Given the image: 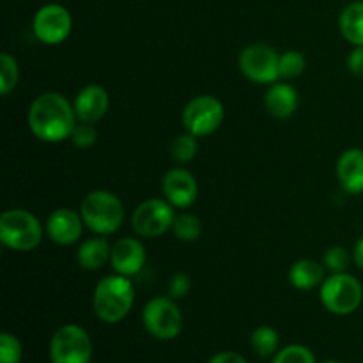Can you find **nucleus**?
<instances>
[{
    "mask_svg": "<svg viewBox=\"0 0 363 363\" xmlns=\"http://www.w3.org/2000/svg\"><path fill=\"white\" fill-rule=\"evenodd\" d=\"M77 126L74 106L59 92L38 96L28 110V128L35 138L57 144L71 137Z\"/></svg>",
    "mask_w": 363,
    "mask_h": 363,
    "instance_id": "obj_1",
    "label": "nucleus"
},
{
    "mask_svg": "<svg viewBox=\"0 0 363 363\" xmlns=\"http://www.w3.org/2000/svg\"><path fill=\"white\" fill-rule=\"evenodd\" d=\"M135 301L133 284L124 275H110L99 280L92 296V308L98 319L106 325L121 323L128 314Z\"/></svg>",
    "mask_w": 363,
    "mask_h": 363,
    "instance_id": "obj_2",
    "label": "nucleus"
},
{
    "mask_svg": "<svg viewBox=\"0 0 363 363\" xmlns=\"http://www.w3.org/2000/svg\"><path fill=\"white\" fill-rule=\"evenodd\" d=\"M80 215L87 229L98 236H108L123 223L124 208L112 191L94 190L82 201Z\"/></svg>",
    "mask_w": 363,
    "mask_h": 363,
    "instance_id": "obj_3",
    "label": "nucleus"
},
{
    "mask_svg": "<svg viewBox=\"0 0 363 363\" xmlns=\"http://www.w3.org/2000/svg\"><path fill=\"white\" fill-rule=\"evenodd\" d=\"M43 240V227L25 209H7L0 216V241L14 252H30Z\"/></svg>",
    "mask_w": 363,
    "mask_h": 363,
    "instance_id": "obj_4",
    "label": "nucleus"
},
{
    "mask_svg": "<svg viewBox=\"0 0 363 363\" xmlns=\"http://www.w3.org/2000/svg\"><path fill=\"white\" fill-rule=\"evenodd\" d=\"M323 307L335 315L353 314L362 305L363 287L362 284L347 273H332L325 282L321 284Z\"/></svg>",
    "mask_w": 363,
    "mask_h": 363,
    "instance_id": "obj_5",
    "label": "nucleus"
},
{
    "mask_svg": "<svg viewBox=\"0 0 363 363\" xmlns=\"http://www.w3.org/2000/svg\"><path fill=\"white\" fill-rule=\"evenodd\" d=\"M92 342L89 333L78 325H64L50 340L52 363H91Z\"/></svg>",
    "mask_w": 363,
    "mask_h": 363,
    "instance_id": "obj_6",
    "label": "nucleus"
},
{
    "mask_svg": "<svg viewBox=\"0 0 363 363\" xmlns=\"http://www.w3.org/2000/svg\"><path fill=\"white\" fill-rule=\"evenodd\" d=\"M142 321L149 335L160 340H172L183 330V314L172 298L158 296L147 301Z\"/></svg>",
    "mask_w": 363,
    "mask_h": 363,
    "instance_id": "obj_7",
    "label": "nucleus"
},
{
    "mask_svg": "<svg viewBox=\"0 0 363 363\" xmlns=\"http://www.w3.org/2000/svg\"><path fill=\"white\" fill-rule=\"evenodd\" d=\"M223 117H225V108L222 101L215 96L204 94L188 101L181 119H183L184 130L199 138L218 130L223 123Z\"/></svg>",
    "mask_w": 363,
    "mask_h": 363,
    "instance_id": "obj_8",
    "label": "nucleus"
},
{
    "mask_svg": "<svg viewBox=\"0 0 363 363\" xmlns=\"http://www.w3.org/2000/svg\"><path fill=\"white\" fill-rule=\"evenodd\" d=\"M174 206L163 199H149L137 206L131 216V223L138 236L142 238H158L163 236L169 229H172L174 220Z\"/></svg>",
    "mask_w": 363,
    "mask_h": 363,
    "instance_id": "obj_9",
    "label": "nucleus"
},
{
    "mask_svg": "<svg viewBox=\"0 0 363 363\" xmlns=\"http://www.w3.org/2000/svg\"><path fill=\"white\" fill-rule=\"evenodd\" d=\"M240 69L248 80L257 84H273L280 78V55L268 45H250L240 53Z\"/></svg>",
    "mask_w": 363,
    "mask_h": 363,
    "instance_id": "obj_10",
    "label": "nucleus"
},
{
    "mask_svg": "<svg viewBox=\"0 0 363 363\" xmlns=\"http://www.w3.org/2000/svg\"><path fill=\"white\" fill-rule=\"evenodd\" d=\"M32 28L39 41L55 46L69 38L71 28H73V18H71L69 11L60 4H46L35 13Z\"/></svg>",
    "mask_w": 363,
    "mask_h": 363,
    "instance_id": "obj_11",
    "label": "nucleus"
},
{
    "mask_svg": "<svg viewBox=\"0 0 363 363\" xmlns=\"http://www.w3.org/2000/svg\"><path fill=\"white\" fill-rule=\"evenodd\" d=\"M84 218L80 213H74L67 208L55 209L52 215L46 220V233L48 238L57 245H67L77 243L84 233Z\"/></svg>",
    "mask_w": 363,
    "mask_h": 363,
    "instance_id": "obj_12",
    "label": "nucleus"
},
{
    "mask_svg": "<svg viewBox=\"0 0 363 363\" xmlns=\"http://www.w3.org/2000/svg\"><path fill=\"white\" fill-rule=\"evenodd\" d=\"M163 195L174 208H190L199 195L195 177L184 169H172L163 177Z\"/></svg>",
    "mask_w": 363,
    "mask_h": 363,
    "instance_id": "obj_13",
    "label": "nucleus"
},
{
    "mask_svg": "<svg viewBox=\"0 0 363 363\" xmlns=\"http://www.w3.org/2000/svg\"><path fill=\"white\" fill-rule=\"evenodd\" d=\"M110 264L119 275L133 277L142 272L145 264V248L135 238H121L110 252Z\"/></svg>",
    "mask_w": 363,
    "mask_h": 363,
    "instance_id": "obj_14",
    "label": "nucleus"
},
{
    "mask_svg": "<svg viewBox=\"0 0 363 363\" xmlns=\"http://www.w3.org/2000/svg\"><path fill=\"white\" fill-rule=\"evenodd\" d=\"M110 105L108 94L99 85H87L74 98V113L80 123H98Z\"/></svg>",
    "mask_w": 363,
    "mask_h": 363,
    "instance_id": "obj_15",
    "label": "nucleus"
},
{
    "mask_svg": "<svg viewBox=\"0 0 363 363\" xmlns=\"http://www.w3.org/2000/svg\"><path fill=\"white\" fill-rule=\"evenodd\" d=\"M337 179L344 191L358 195L363 191V151L362 149H347L340 155L337 162Z\"/></svg>",
    "mask_w": 363,
    "mask_h": 363,
    "instance_id": "obj_16",
    "label": "nucleus"
},
{
    "mask_svg": "<svg viewBox=\"0 0 363 363\" xmlns=\"http://www.w3.org/2000/svg\"><path fill=\"white\" fill-rule=\"evenodd\" d=\"M264 106L275 119H287L296 112V89L289 84H273L264 96Z\"/></svg>",
    "mask_w": 363,
    "mask_h": 363,
    "instance_id": "obj_17",
    "label": "nucleus"
},
{
    "mask_svg": "<svg viewBox=\"0 0 363 363\" xmlns=\"http://www.w3.org/2000/svg\"><path fill=\"white\" fill-rule=\"evenodd\" d=\"M326 266L312 259H301L296 261L289 269V280L293 287L300 291L314 289L325 282Z\"/></svg>",
    "mask_w": 363,
    "mask_h": 363,
    "instance_id": "obj_18",
    "label": "nucleus"
},
{
    "mask_svg": "<svg viewBox=\"0 0 363 363\" xmlns=\"http://www.w3.org/2000/svg\"><path fill=\"white\" fill-rule=\"evenodd\" d=\"M110 252H112V247L105 238H91L78 248V264L89 272H98L110 261Z\"/></svg>",
    "mask_w": 363,
    "mask_h": 363,
    "instance_id": "obj_19",
    "label": "nucleus"
},
{
    "mask_svg": "<svg viewBox=\"0 0 363 363\" xmlns=\"http://www.w3.org/2000/svg\"><path fill=\"white\" fill-rule=\"evenodd\" d=\"M339 27L346 41L354 46H363V0L351 2L344 7Z\"/></svg>",
    "mask_w": 363,
    "mask_h": 363,
    "instance_id": "obj_20",
    "label": "nucleus"
},
{
    "mask_svg": "<svg viewBox=\"0 0 363 363\" xmlns=\"http://www.w3.org/2000/svg\"><path fill=\"white\" fill-rule=\"evenodd\" d=\"M252 350L259 354L261 358H269L273 354L279 353L280 337L275 328L272 326H259L252 332L250 335Z\"/></svg>",
    "mask_w": 363,
    "mask_h": 363,
    "instance_id": "obj_21",
    "label": "nucleus"
},
{
    "mask_svg": "<svg viewBox=\"0 0 363 363\" xmlns=\"http://www.w3.org/2000/svg\"><path fill=\"white\" fill-rule=\"evenodd\" d=\"M174 234H176L177 240L181 241H195L199 240L202 233V223L199 220V216L190 215V213H184V215L176 216L174 220V225H172Z\"/></svg>",
    "mask_w": 363,
    "mask_h": 363,
    "instance_id": "obj_22",
    "label": "nucleus"
},
{
    "mask_svg": "<svg viewBox=\"0 0 363 363\" xmlns=\"http://www.w3.org/2000/svg\"><path fill=\"white\" fill-rule=\"evenodd\" d=\"M199 151V142L197 137L191 133H183L179 137L174 138V142L170 144V155L176 160L177 163H188L195 158Z\"/></svg>",
    "mask_w": 363,
    "mask_h": 363,
    "instance_id": "obj_23",
    "label": "nucleus"
},
{
    "mask_svg": "<svg viewBox=\"0 0 363 363\" xmlns=\"http://www.w3.org/2000/svg\"><path fill=\"white\" fill-rule=\"evenodd\" d=\"M20 78V67H18L16 59L9 53L0 55V94L7 96L18 84Z\"/></svg>",
    "mask_w": 363,
    "mask_h": 363,
    "instance_id": "obj_24",
    "label": "nucleus"
},
{
    "mask_svg": "<svg viewBox=\"0 0 363 363\" xmlns=\"http://www.w3.org/2000/svg\"><path fill=\"white\" fill-rule=\"evenodd\" d=\"M305 67H307V60H305L303 53L296 52V50H289V52L280 55V62H279L280 78L293 80V78H298L301 73H303Z\"/></svg>",
    "mask_w": 363,
    "mask_h": 363,
    "instance_id": "obj_25",
    "label": "nucleus"
},
{
    "mask_svg": "<svg viewBox=\"0 0 363 363\" xmlns=\"http://www.w3.org/2000/svg\"><path fill=\"white\" fill-rule=\"evenodd\" d=\"M272 363H315V357L307 346L291 344L273 357Z\"/></svg>",
    "mask_w": 363,
    "mask_h": 363,
    "instance_id": "obj_26",
    "label": "nucleus"
},
{
    "mask_svg": "<svg viewBox=\"0 0 363 363\" xmlns=\"http://www.w3.org/2000/svg\"><path fill=\"white\" fill-rule=\"evenodd\" d=\"M323 264L332 273H346L351 264V255L344 247H332L326 250Z\"/></svg>",
    "mask_w": 363,
    "mask_h": 363,
    "instance_id": "obj_27",
    "label": "nucleus"
},
{
    "mask_svg": "<svg viewBox=\"0 0 363 363\" xmlns=\"http://www.w3.org/2000/svg\"><path fill=\"white\" fill-rule=\"evenodd\" d=\"M21 344L11 333L0 335V363H20L21 360Z\"/></svg>",
    "mask_w": 363,
    "mask_h": 363,
    "instance_id": "obj_28",
    "label": "nucleus"
},
{
    "mask_svg": "<svg viewBox=\"0 0 363 363\" xmlns=\"http://www.w3.org/2000/svg\"><path fill=\"white\" fill-rule=\"evenodd\" d=\"M69 138L73 140V144L77 145V147L87 149L96 144V140H98V131H96V128L92 126L91 123H80L74 126Z\"/></svg>",
    "mask_w": 363,
    "mask_h": 363,
    "instance_id": "obj_29",
    "label": "nucleus"
},
{
    "mask_svg": "<svg viewBox=\"0 0 363 363\" xmlns=\"http://www.w3.org/2000/svg\"><path fill=\"white\" fill-rule=\"evenodd\" d=\"M190 277L184 275V273H176V275L170 279L169 282V294L172 300H179V298H184L188 293H190Z\"/></svg>",
    "mask_w": 363,
    "mask_h": 363,
    "instance_id": "obj_30",
    "label": "nucleus"
},
{
    "mask_svg": "<svg viewBox=\"0 0 363 363\" xmlns=\"http://www.w3.org/2000/svg\"><path fill=\"white\" fill-rule=\"evenodd\" d=\"M347 69L354 77H363V46H357L347 57Z\"/></svg>",
    "mask_w": 363,
    "mask_h": 363,
    "instance_id": "obj_31",
    "label": "nucleus"
},
{
    "mask_svg": "<svg viewBox=\"0 0 363 363\" xmlns=\"http://www.w3.org/2000/svg\"><path fill=\"white\" fill-rule=\"evenodd\" d=\"M208 363H248L241 357L240 353H234V351H222V353H216L215 357L209 358Z\"/></svg>",
    "mask_w": 363,
    "mask_h": 363,
    "instance_id": "obj_32",
    "label": "nucleus"
},
{
    "mask_svg": "<svg viewBox=\"0 0 363 363\" xmlns=\"http://www.w3.org/2000/svg\"><path fill=\"white\" fill-rule=\"evenodd\" d=\"M353 259H354V264H357L360 269H363V236L358 240L357 247H354Z\"/></svg>",
    "mask_w": 363,
    "mask_h": 363,
    "instance_id": "obj_33",
    "label": "nucleus"
},
{
    "mask_svg": "<svg viewBox=\"0 0 363 363\" xmlns=\"http://www.w3.org/2000/svg\"><path fill=\"white\" fill-rule=\"evenodd\" d=\"M323 363H340V362H335V360H326V362H323Z\"/></svg>",
    "mask_w": 363,
    "mask_h": 363,
    "instance_id": "obj_34",
    "label": "nucleus"
}]
</instances>
